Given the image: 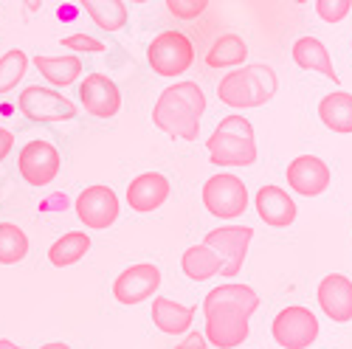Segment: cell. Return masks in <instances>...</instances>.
<instances>
[{"label":"cell","instance_id":"cell-1","mask_svg":"<svg viewBox=\"0 0 352 349\" xmlns=\"http://www.w3.org/2000/svg\"><path fill=\"white\" fill-rule=\"evenodd\" d=\"M259 307V296L248 284H220L203 302L206 341L217 349H234L248 338V318Z\"/></svg>","mask_w":352,"mask_h":349},{"label":"cell","instance_id":"cell-2","mask_svg":"<svg viewBox=\"0 0 352 349\" xmlns=\"http://www.w3.org/2000/svg\"><path fill=\"white\" fill-rule=\"evenodd\" d=\"M206 110V96H203L197 82H175L158 96L153 110V124L166 135L195 141L200 135V115Z\"/></svg>","mask_w":352,"mask_h":349},{"label":"cell","instance_id":"cell-3","mask_svg":"<svg viewBox=\"0 0 352 349\" xmlns=\"http://www.w3.org/2000/svg\"><path fill=\"white\" fill-rule=\"evenodd\" d=\"M276 74L271 65H245L240 71H231L223 76L217 96L223 104L234 110H245V107H262L276 96Z\"/></svg>","mask_w":352,"mask_h":349},{"label":"cell","instance_id":"cell-4","mask_svg":"<svg viewBox=\"0 0 352 349\" xmlns=\"http://www.w3.org/2000/svg\"><path fill=\"white\" fill-rule=\"evenodd\" d=\"M209 158L217 166H251L256 161L254 127L245 115H226L206 141Z\"/></svg>","mask_w":352,"mask_h":349},{"label":"cell","instance_id":"cell-5","mask_svg":"<svg viewBox=\"0 0 352 349\" xmlns=\"http://www.w3.org/2000/svg\"><path fill=\"white\" fill-rule=\"evenodd\" d=\"M17 107L28 122H40V124L71 122L76 115V104L68 96L51 91V87H40V85H28L17 96Z\"/></svg>","mask_w":352,"mask_h":349},{"label":"cell","instance_id":"cell-6","mask_svg":"<svg viewBox=\"0 0 352 349\" xmlns=\"http://www.w3.org/2000/svg\"><path fill=\"white\" fill-rule=\"evenodd\" d=\"M146 63H150L153 71L161 76H181L195 63V48H192L186 34L164 32L150 43V48H146Z\"/></svg>","mask_w":352,"mask_h":349},{"label":"cell","instance_id":"cell-7","mask_svg":"<svg viewBox=\"0 0 352 349\" xmlns=\"http://www.w3.org/2000/svg\"><path fill=\"white\" fill-rule=\"evenodd\" d=\"M203 206L220 220H234L248 209V189L237 174H214L203 186Z\"/></svg>","mask_w":352,"mask_h":349},{"label":"cell","instance_id":"cell-8","mask_svg":"<svg viewBox=\"0 0 352 349\" xmlns=\"http://www.w3.org/2000/svg\"><path fill=\"white\" fill-rule=\"evenodd\" d=\"M251 240H254V228H248V225H226V228L209 231L206 240H203V245H209L220 256V262H223L220 273L223 276H237L243 271V262H245Z\"/></svg>","mask_w":352,"mask_h":349},{"label":"cell","instance_id":"cell-9","mask_svg":"<svg viewBox=\"0 0 352 349\" xmlns=\"http://www.w3.org/2000/svg\"><path fill=\"white\" fill-rule=\"evenodd\" d=\"M60 150L51 141H28L17 155V169L25 183L32 186H48L60 174Z\"/></svg>","mask_w":352,"mask_h":349},{"label":"cell","instance_id":"cell-10","mask_svg":"<svg viewBox=\"0 0 352 349\" xmlns=\"http://www.w3.org/2000/svg\"><path fill=\"white\" fill-rule=\"evenodd\" d=\"M318 338V318L307 307H285L274 318V341L285 349H307Z\"/></svg>","mask_w":352,"mask_h":349},{"label":"cell","instance_id":"cell-11","mask_svg":"<svg viewBox=\"0 0 352 349\" xmlns=\"http://www.w3.org/2000/svg\"><path fill=\"white\" fill-rule=\"evenodd\" d=\"M76 217L82 220L85 228H110L116 220H119V197L110 186H87L79 197H76Z\"/></svg>","mask_w":352,"mask_h":349},{"label":"cell","instance_id":"cell-12","mask_svg":"<svg viewBox=\"0 0 352 349\" xmlns=\"http://www.w3.org/2000/svg\"><path fill=\"white\" fill-rule=\"evenodd\" d=\"M161 284V271L150 262H141V265H130L127 271L119 273V279L113 282V296L122 304H141L150 296H155V290Z\"/></svg>","mask_w":352,"mask_h":349},{"label":"cell","instance_id":"cell-13","mask_svg":"<svg viewBox=\"0 0 352 349\" xmlns=\"http://www.w3.org/2000/svg\"><path fill=\"white\" fill-rule=\"evenodd\" d=\"M79 99H82V107L91 115H96V119H113L122 110L119 85L104 74L85 76V82L79 85Z\"/></svg>","mask_w":352,"mask_h":349},{"label":"cell","instance_id":"cell-14","mask_svg":"<svg viewBox=\"0 0 352 349\" xmlns=\"http://www.w3.org/2000/svg\"><path fill=\"white\" fill-rule=\"evenodd\" d=\"M287 183L293 192H299L305 197H316L330 186V169L316 155H299L287 166Z\"/></svg>","mask_w":352,"mask_h":349},{"label":"cell","instance_id":"cell-15","mask_svg":"<svg viewBox=\"0 0 352 349\" xmlns=\"http://www.w3.org/2000/svg\"><path fill=\"white\" fill-rule=\"evenodd\" d=\"M318 304L336 324L352 322V282L344 273H330L318 284Z\"/></svg>","mask_w":352,"mask_h":349},{"label":"cell","instance_id":"cell-16","mask_svg":"<svg viewBox=\"0 0 352 349\" xmlns=\"http://www.w3.org/2000/svg\"><path fill=\"white\" fill-rule=\"evenodd\" d=\"M166 197H169V181L161 172H144L127 186V203L138 214L161 209L166 203Z\"/></svg>","mask_w":352,"mask_h":349},{"label":"cell","instance_id":"cell-17","mask_svg":"<svg viewBox=\"0 0 352 349\" xmlns=\"http://www.w3.org/2000/svg\"><path fill=\"white\" fill-rule=\"evenodd\" d=\"M256 214L271 228H287L296 220V203L279 186H262L256 192Z\"/></svg>","mask_w":352,"mask_h":349},{"label":"cell","instance_id":"cell-18","mask_svg":"<svg viewBox=\"0 0 352 349\" xmlns=\"http://www.w3.org/2000/svg\"><path fill=\"white\" fill-rule=\"evenodd\" d=\"M293 63H296L302 71H318L321 76L333 79V85H338V74L333 68V60H330V51L327 45L316 40V37H302L293 45Z\"/></svg>","mask_w":352,"mask_h":349},{"label":"cell","instance_id":"cell-19","mask_svg":"<svg viewBox=\"0 0 352 349\" xmlns=\"http://www.w3.org/2000/svg\"><path fill=\"white\" fill-rule=\"evenodd\" d=\"M197 307L192 304H178V302H172V299H155L153 302V322L161 333L166 335H181L192 327V318H195Z\"/></svg>","mask_w":352,"mask_h":349},{"label":"cell","instance_id":"cell-20","mask_svg":"<svg viewBox=\"0 0 352 349\" xmlns=\"http://www.w3.org/2000/svg\"><path fill=\"white\" fill-rule=\"evenodd\" d=\"M34 65H37V71L54 87H68L82 74V60H79L76 54H65V56H34Z\"/></svg>","mask_w":352,"mask_h":349},{"label":"cell","instance_id":"cell-21","mask_svg":"<svg viewBox=\"0 0 352 349\" xmlns=\"http://www.w3.org/2000/svg\"><path fill=\"white\" fill-rule=\"evenodd\" d=\"M318 115L324 127H330L333 133H352V96L349 93H327L318 102Z\"/></svg>","mask_w":352,"mask_h":349},{"label":"cell","instance_id":"cell-22","mask_svg":"<svg viewBox=\"0 0 352 349\" xmlns=\"http://www.w3.org/2000/svg\"><path fill=\"white\" fill-rule=\"evenodd\" d=\"M91 251V237L85 231H68L48 248V262L54 268H71Z\"/></svg>","mask_w":352,"mask_h":349},{"label":"cell","instance_id":"cell-23","mask_svg":"<svg viewBox=\"0 0 352 349\" xmlns=\"http://www.w3.org/2000/svg\"><path fill=\"white\" fill-rule=\"evenodd\" d=\"M79 6L91 14L102 32H119L127 25V6L122 0H79Z\"/></svg>","mask_w":352,"mask_h":349},{"label":"cell","instance_id":"cell-24","mask_svg":"<svg viewBox=\"0 0 352 349\" xmlns=\"http://www.w3.org/2000/svg\"><path fill=\"white\" fill-rule=\"evenodd\" d=\"M248 45L237 34H223L214 40V45L206 54V65L209 68H237L245 63Z\"/></svg>","mask_w":352,"mask_h":349},{"label":"cell","instance_id":"cell-25","mask_svg":"<svg viewBox=\"0 0 352 349\" xmlns=\"http://www.w3.org/2000/svg\"><path fill=\"white\" fill-rule=\"evenodd\" d=\"M181 265H184V273H186L189 279L206 282V279H212V276L220 273L223 262H220V256H217L209 245H192V248L184 254Z\"/></svg>","mask_w":352,"mask_h":349},{"label":"cell","instance_id":"cell-26","mask_svg":"<svg viewBox=\"0 0 352 349\" xmlns=\"http://www.w3.org/2000/svg\"><path fill=\"white\" fill-rule=\"evenodd\" d=\"M28 254L25 231L14 223H0V265H17Z\"/></svg>","mask_w":352,"mask_h":349},{"label":"cell","instance_id":"cell-27","mask_svg":"<svg viewBox=\"0 0 352 349\" xmlns=\"http://www.w3.org/2000/svg\"><path fill=\"white\" fill-rule=\"evenodd\" d=\"M28 71V54L20 48H12L0 56V96L14 91L17 82L25 76Z\"/></svg>","mask_w":352,"mask_h":349},{"label":"cell","instance_id":"cell-28","mask_svg":"<svg viewBox=\"0 0 352 349\" xmlns=\"http://www.w3.org/2000/svg\"><path fill=\"white\" fill-rule=\"evenodd\" d=\"M352 9V0H316V12L324 23H341Z\"/></svg>","mask_w":352,"mask_h":349},{"label":"cell","instance_id":"cell-29","mask_svg":"<svg viewBox=\"0 0 352 349\" xmlns=\"http://www.w3.org/2000/svg\"><path fill=\"white\" fill-rule=\"evenodd\" d=\"M60 45H63V48H71V51H76V54H102V51L107 48L102 40H96V37H91V34H71V37H63Z\"/></svg>","mask_w":352,"mask_h":349},{"label":"cell","instance_id":"cell-30","mask_svg":"<svg viewBox=\"0 0 352 349\" xmlns=\"http://www.w3.org/2000/svg\"><path fill=\"white\" fill-rule=\"evenodd\" d=\"M166 6L175 17H181V20H195L200 17L203 12H206L209 6V0H166Z\"/></svg>","mask_w":352,"mask_h":349},{"label":"cell","instance_id":"cell-31","mask_svg":"<svg viewBox=\"0 0 352 349\" xmlns=\"http://www.w3.org/2000/svg\"><path fill=\"white\" fill-rule=\"evenodd\" d=\"M12 147H14V135L6 127H0V164L6 161V155L12 153Z\"/></svg>","mask_w":352,"mask_h":349},{"label":"cell","instance_id":"cell-32","mask_svg":"<svg viewBox=\"0 0 352 349\" xmlns=\"http://www.w3.org/2000/svg\"><path fill=\"white\" fill-rule=\"evenodd\" d=\"M206 344H209V341L203 338L200 333H192V335H189L184 344H178V349H206Z\"/></svg>","mask_w":352,"mask_h":349},{"label":"cell","instance_id":"cell-33","mask_svg":"<svg viewBox=\"0 0 352 349\" xmlns=\"http://www.w3.org/2000/svg\"><path fill=\"white\" fill-rule=\"evenodd\" d=\"M23 3H25V9H28V12H40L43 0H23Z\"/></svg>","mask_w":352,"mask_h":349},{"label":"cell","instance_id":"cell-34","mask_svg":"<svg viewBox=\"0 0 352 349\" xmlns=\"http://www.w3.org/2000/svg\"><path fill=\"white\" fill-rule=\"evenodd\" d=\"M43 349H71V346L63 341H48V344H43Z\"/></svg>","mask_w":352,"mask_h":349},{"label":"cell","instance_id":"cell-35","mask_svg":"<svg viewBox=\"0 0 352 349\" xmlns=\"http://www.w3.org/2000/svg\"><path fill=\"white\" fill-rule=\"evenodd\" d=\"M0 349H23V346H17V344L9 341V338H0Z\"/></svg>","mask_w":352,"mask_h":349},{"label":"cell","instance_id":"cell-36","mask_svg":"<svg viewBox=\"0 0 352 349\" xmlns=\"http://www.w3.org/2000/svg\"><path fill=\"white\" fill-rule=\"evenodd\" d=\"M56 14L68 20V17H74V9H63V6H60V9H56Z\"/></svg>","mask_w":352,"mask_h":349},{"label":"cell","instance_id":"cell-37","mask_svg":"<svg viewBox=\"0 0 352 349\" xmlns=\"http://www.w3.org/2000/svg\"><path fill=\"white\" fill-rule=\"evenodd\" d=\"M130 3H146V0H130Z\"/></svg>","mask_w":352,"mask_h":349},{"label":"cell","instance_id":"cell-38","mask_svg":"<svg viewBox=\"0 0 352 349\" xmlns=\"http://www.w3.org/2000/svg\"><path fill=\"white\" fill-rule=\"evenodd\" d=\"M296 3H307V0H296Z\"/></svg>","mask_w":352,"mask_h":349}]
</instances>
